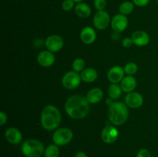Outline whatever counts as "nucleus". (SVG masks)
Returning <instances> with one entry per match:
<instances>
[{
	"mask_svg": "<svg viewBox=\"0 0 158 157\" xmlns=\"http://www.w3.org/2000/svg\"><path fill=\"white\" fill-rule=\"evenodd\" d=\"M65 110L72 119H81L87 115L89 110V103L86 97L83 95H72L65 103Z\"/></svg>",
	"mask_w": 158,
	"mask_h": 157,
	"instance_id": "nucleus-1",
	"label": "nucleus"
},
{
	"mask_svg": "<svg viewBox=\"0 0 158 157\" xmlns=\"http://www.w3.org/2000/svg\"><path fill=\"white\" fill-rule=\"evenodd\" d=\"M62 117L58 108L49 105L43 108L40 115V122L43 129L48 131L56 130L61 123Z\"/></svg>",
	"mask_w": 158,
	"mask_h": 157,
	"instance_id": "nucleus-2",
	"label": "nucleus"
},
{
	"mask_svg": "<svg viewBox=\"0 0 158 157\" xmlns=\"http://www.w3.org/2000/svg\"><path fill=\"white\" fill-rule=\"evenodd\" d=\"M128 106L122 102H114L109 106L107 115L109 121L114 126H120L126 123L129 116Z\"/></svg>",
	"mask_w": 158,
	"mask_h": 157,
	"instance_id": "nucleus-3",
	"label": "nucleus"
},
{
	"mask_svg": "<svg viewBox=\"0 0 158 157\" xmlns=\"http://www.w3.org/2000/svg\"><path fill=\"white\" fill-rule=\"evenodd\" d=\"M22 152L26 157H40L45 152L43 143L35 139H29L22 145Z\"/></svg>",
	"mask_w": 158,
	"mask_h": 157,
	"instance_id": "nucleus-4",
	"label": "nucleus"
},
{
	"mask_svg": "<svg viewBox=\"0 0 158 157\" xmlns=\"http://www.w3.org/2000/svg\"><path fill=\"white\" fill-rule=\"evenodd\" d=\"M73 134L72 130L68 128H60L56 129L52 135V141L58 146H63L70 143Z\"/></svg>",
	"mask_w": 158,
	"mask_h": 157,
	"instance_id": "nucleus-5",
	"label": "nucleus"
},
{
	"mask_svg": "<svg viewBox=\"0 0 158 157\" xmlns=\"http://www.w3.org/2000/svg\"><path fill=\"white\" fill-rule=\"evenodd\" d=\"M81 75L75 71H69L63 75L62 78V84L66 89H74L78 87L81 83Z\"/></svg>",
	"mask_w": 158,
	"mask_h": 157,
	"instance_id": "nucleus-6",
	"label": "nucleus"
},
{
	"mask_svg": "<svg viewBox=\"0 0 158 157\" xmlns=\"http://www.w3.org/2000/svg\"><path fill=\"white\" fill-rule=\"evenodd\" d=\"M94 26L99 30H103L110 23V17L109 13L105 10L97 11L93 19Z\"/></svg>",
	"mask_w": 158,
	"mask_h": 157,
	"instance_id": "nucleus-7",
	"label": "nucleus"
},
{
	"mask_svg": "<svg viewBox=\"0 0 158 157\" xmlns=\"http://www.w3.org/2000/svg\"><path fill=\"white\" fill-rule=\"evenodd\" d=\"M119 136V131L114 126L106 125L101 132V139L106 144L115 143Z\"/></svg>",
	"mask_w": 158,
	"mask_h": 157,
	"instance_id": "nucleus-8",
	"label": "nucleus"
},
{
	"mask_svg": "<svg viewBox=\"0 0 158 157\" xmlns=\"http://www.w3.org/2000/svg\"><path fill=\"white\" fill-rule=\"evenodd\" d=\"M44 43L47 50L52 52H56L61 50L64 45L63 38L58 35H49L46 38Z\"/></svg>",
	"mask_w": 158,
	"mask_h": 157,
	"instance_id": "nucleus-9",
	"label": "nucleus"
},
{
	"mask_svg": "<svg viewBox=\"0 0 158 157\" xmlns=\"http://www.w3.org/2000/svg\"><path fill=\"white\" fill-rule=\"evenodd\" d=\"M128 26V18L127 15L121 13L117 14L111 19V27L114 32H122Z\"/></svg>",
	"mask_w": 158,
	"mask_h": 157,
	"instance_id": "nucleus-10",
	"label": "nucleus"
},
{
	"mask_svg": "<svg viewBox=\"0 0 158 157\" xmlns=\"http://www.w3.org/2000/svg\"><path fill=\"white\" fill-rule=\"evenodd\" d=\"M37 62L43 67H50L56 62L55 55L49 50L42 51L37 55Z\"/></svg>",
	"mask_w": 158,
	"mask_h": 157,
	"instance_id": "nucleus-11",
	"label": "nucleus"
},
{
	"mask_svg": "<svg viewBox=\"0 0 158 157\" xmlns=\"http://www.w3.org/2000/svg\"><path fill=\"white\" fill-rule=\"evenodd\" d=\"M125 103L127 106L132 109H137L143 103V97L138 92H132L128 93L125 97Z\"/></svg>",
	"mask_w": 158,
	"mask_h": 157,
	"instance_id": "nucleus-12",
	"label": "nucleus"
},
{
	"mask_svg": "<svg viewBox=\"0 0 158 157\" xmlns=\"http://www.w3.org/2000/svg\"><path fill=\"white\" fill-rule=\"evenodd\" d=\"M124 69L120 66H113L107 72V78L111 83H118L124 78Z\"/></svg>",
	"mask_w": 158,
	"mask_h": 157,
	"instance_id": "nucleus-13",
	"label": "nucleus"
},
{
	"mask_svg": "<svg viewBox=\"0 0 158 157\" xmlns=\"http://www.w3.org/2000/svg\"><path fill=\"white\" fill-rule=\"evenodd\" d=\"M5 137L9 143L13 145L19 144L23 140V135L21 132L15 127H10L6 129Z\"/></svg>",
	"mask_w": 158,
	"mask_h": 157,
	"instance_id": "nucleus-14",
	"label": "nucleus"
},
{
	"mask_svg": "<svg viewBox=\"0 0 158 157\" xmlns=\"http://www.w3.org/2000/svg\"><path fill=\"white\" fill-rule=\"evenodd\" d=\"M97 34L95 30L90 26H86L80 32V39L84 44L90 45L95 42Z\"/></svg>",
	"mask_w": 158,
	"mask_h": 157,
	"instance_id": "nucleus-15",
	"label": "nucleus"
},
{
	"mask_svg": "<svg viewBox=\"0 0 158 157\" xmlns=\"http://www.w3.org/2000/svg\"><path fill=\"white\" fill-rule=\"evenodd\" d=\"M131 38L134 45L137 46H145L150 42V35L146 32L138 30L132 34Z\"/></svg>",
	"mask_w": 158,
	"mask_h": 157,
	"instance_id": "nucleus-16",
	"label": "nucleus"
},
{
	"mask_svg": "<svg viewBox=\"0 0 158 157\" xmlns=\"http://www.w3.org/2000/svg\"><path fill=\"white\" fill-rule=\"evenodd\" d=\"M89 104H97L103 98V92L100 88H93L87 92L86 96Z\"/></svg>",
	"mask_w": 158,
	"mask_h": 157,
	"instance_id": "nucleus-17",
	"label": "nucleus"
},
{
	"mask_svg": "<svg viewBox=\"0 0 158 157\" xmlns=\"http://www.w3.org/2000/svg\"><path fill=\"white\" fill-rule=\"evenodd\" d=\"M120 86L123 92L127 93L132 92L137 87V80L133 75H127L120 82Z\"/></svg>",
	"mask_w": 158,
	"mask_h": 157,
	"instance_id": "nucleus-18",
	"label": "nucleus"
},
{
	"mask_svg": "<svg viewBox=\"0 0 158 157\" xmlns=\"http://www.w3.org/2000/svg\"><path fill=\"white\" fill-rule=\"evenodd\" d=\"M74 10L77 16L82 18H86L91 15L90 6L85 2L77 3L74 8Z\"/></svg>",
	"mask_w": 158,
	"mask_h": 157,
	"instance_id": "nucleus-19",
	"label": "nucleus"
},
{
	"mask_svg": "<svg viewBox=\"0 0 158 157\" xmlns=\"http://www.w3.org/2000/svg\"><path fill=\"white\" fill-rule=\"evenodd\" d=\"M81 78L83 82L87 83L96 81L98 77V72L94 68H86L80 72Z\"/></svg>",
	"mask_w": 158,
	"mask_h": 157,
	"instance_id": "nucleus-20",
	"label": "nucleus"
},
{
	"mask_svg": "<svg viewBox=\"0 0 158 157\" xmlns=\"http://www.w3.org/2000/svg\"><path fill=\"white\" fill-rule=\"evenodd\" d=\"M122 91L123 90L120 85H118L117 83H111V85H110L108 87V95L111 99L116 100L121 96Z\"/></svg>",
	"mask_w": 158,
	"mask_h": 157,
	"instance_id": "nucleus-21",
	"label": "nucleus"
},
{
	"mask_svg": "<svg viewBox=\"0 0 158 157\" xmlns=\"http://www.w3.org/2000/svg\"><path fill=\"white\" fill-rule=\"evenodd\" d=\"M134 6L133 2H129V1H125L123 2H122L120 5V7H119V11H120V13L123 14L124 15H130V14L132 13V12L134 11Z\"/></svg>",
	"mask_w": 158,
	"mask_h": 157,
	"instance_id": "nucleus-22",
	"label": "nucleus"
},
{
	"mask_svg": "<svg viewBox=\"0 0 158 157\" xmlns=\"http://www.w3.org/2000/svg\"><path fill=\"white\" fill-rule=\"evenodd\" d=\"M60 155V149L56 144H51L45 149V157H59Z\"/></svg>",
	"mask_w": 158,
	"mask_h": 157,
	"instance_id": "nucleus-23",
	"label": "nucleus"
},
{
	"mask_svg": "<svg viewBox=\"0 0 158 157\" xmlns=\"http://www.w3.org/2000/svg\"><path fill=\"white\" fill-rule=\"evenodd\" d=\"M85 66H86V62L81 58H76L72 63L73 70L77 72H80L83 70H84Z\"/></svg>",
	"mask_w": 158,
	"mask_h": 157,
	"instance_id": "nucleus-24",
	"label": "nucleus"
},
{
	"mask_svg": "<svg viewBox=\"0 0 158 157\" xmlns=\"http://www.w3.org/2000/svg\"><path fill=\"white\" fill-rule=\"evenodd\" d=\"M123 69H124L125 73L127 74L128 75H133L137 72L138 66L134 62H128L125 65Z\"/></svg>",
	"mask_w": 158,
	"mask_h": 157,
	"instance_id": "nucleus-25",
	"label": "nucleus"
},
{
	"mask_svg": "<svg viewBox=\"0 0 158 157\" xmlns=\"http://www.w3.org/2000/svg\"><path fill=\"white\" fill-rule=\"evenodd\" d=\"M75 2L73 0H63L62 2V9L65 12H69L75 8Z\"/></svg>",
	"mask_w": 158,
	"mask_h": 157,
	"instance_id": "nucleus-26",
	"label": "nucleus"
},
{
	"mask_svg": "<svg viewBox=\"0 0 158 157\" xmlns=\"http://www.w3.org/2000/svg\"><path fill=\"white\" fill-rule=\"evenodd\" d=\"M94 6L97 11L104 10L106 6V0H94Z\"/></svg>",
	"mask_w": 158,
	"mask_h": 157,
	"instance_id": "nucleus-27",
	"label": "nucleus"
},
{
	"mask_svg": "<svg viewBox=\"0 0 158 157\" xmlns=\"http://www.w3.org/2000/svg\"><path fill=\"white\" fill-rule=\"evenodd\" d=\"M137 157H151V154L147 149H141L137 152Z\"/></svg>",
	"mask_w": 158,
	"mask_h": 157,
	"instance_id": "nucleus-28",
	"label": "nucleus"
},
{
	"mask_svg": "<svg viewBox=\"0 0 158 157\" xmlns=\"http://www.w3.org/2000/svg\"><path fill=\"white\" fill-rule=\"evenodd\" d=\"M133 44H134V42H133V40L131 38L127 37V38H124L122 40V46L124 48H127V49L133 46Z\"/></svg>",
	"mask_w": 158,
	"mask_h": 157,
	"instance_id": "nucleus-29",
	"label": "nucleus"
},
{
	"mask_svg": "<svg viewBox=\"0 0 158 157\" xmlns=\"http://www.w3.org/2000/svg\"><path fill=\"white\" fill-rule=\"evenodd\" d=\"M151 0H132L134 4L138 7H143L149 4Z\"/></svg>",
	"mask_w": 158,
	"mask_h": 157,
	"instance_id": "nucleus-30",
	"label": "nucleus"
},
{
	"mask_svg": "<svg viewBox=\"0 0 158 157\" xmlns=\"http://www.w3.org/2000/svg\"><path fill=\"white\" fill-rule=\"evenodd\" d=\"M7 115L3 112H0V126H2L3 125L6 124V122H7Z\"/></svg>",
	"mask_w": 158,
	"mask_h": 157,
	"instance_id": "nucleus-31",
	"label": "nucleus"
},
{
	"mask_svg": "<svg viewBox=\"0 0 158 157\" xmlns=\"http://www.w3.org/2000/svg\"><path fill=\"white\" fill-rule=\"evenodd\" d=\"M111 37H112V38L114 40H117L120 38V32H113L112 35H111Z\"/></svg>",
	"mask_w": 158,
	"mask_h": 157,
	"instance_id": "nucleus-32",
	"label": "nucleus"
},
{
	"mask_svg": "<svg viewBox=\"0 0 158 157\" xmlns=\"http://www.w3.org/2000/svg\"><path fill=\"white\" fill-rule=\"evenodd\" d=\"M75 157H87V155H86L84 152L80 151V152H77V153H76Z\"/></svg>",
	"mask_w": 158,
	"mask_h": 157,
	"instance_id": "nucleus-33",
	"label": "nucleus"
},
{
	"mask_svg": "<svg viewBox=\"0 0 158 157\" xmlns=\"http://www.w3.org/2000/svg\"><path fill=\"white\" fill-rule=\"evenodd\" d=\"M113 100H114V99H111L110 97H109V98L106 99V104H107L108 106H110L111 105H112L113 103H114V102L113 101Z\"/></svg>",
	"mask_w": 158,
	"mask_h": 157,
	"instance_id": "nucleus-34",
	"label": "nucleus"
},
{
	"mask_svg": "<svg viewBox=\"0 0 158 157\" xmlns=\"http://www.w3.org/2000/svg\"><path fill=\"white\" fill-rule=\"evenodd\" d=\"M75 2V3H80V2H83V0H73Z\"/></svg>",
	"mask_w": 158,
	"mask_h": 157,
	"instance_id": "nucleus-35",
	"label": "nucleus"
},
{
	"mask_svg": "<svg viewBox=\"0 0 158 157\" xmlns=\"http://www.w3.org/2000/svg\"><path fill=\"white\" fill-rule=\"evenodd\" d=\"M156 1H157V4H158V0H156Z\"/></svg>",
	"mask_w": 158,
	"mask_h": 157,
	"instance_id": "nucleus-36",
	"label": "nucleus"
}]
</instances>
